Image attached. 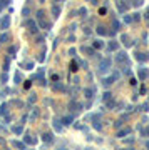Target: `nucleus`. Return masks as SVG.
Segmentation results:
<instances>
[{"label":"nucleus","mask_w":149,"mask_h":150,"mask_svg":"<svg viewBox=\"0 0 149 150\" xmlns=\"http://www.w3.org/2000/svg\"><path fill=\"white\" fill-rule=\"evenodd\" d=\"M9 24H10V18H9V15H7L5 18H2V22H0V27H2V28H7Z\"/></svg>","instance_id":"obj_1"},{"label":"nucleus","mask_w":149,"mask_h":150,"mask_svg":"<svg viewBox=\"0 0 149 150\" xmlns=\"http://www.w3.org/2000/svg\"><path fill=\"white\" fill-rule=\"evenodd\" d=\"M111 63V60H104L102 63H101V72H106L107 70V65Z\"/></svg>","instance_id":"obj_2"},{"label":"nucleus","mask_w":149,"mask_h":150,"mask_svg":"<svg viewBox=\"0 0 149 150\" xmlns=\"http://www.w3.org/2000/svg\"><path fill=\"white\" fill-rule=\"evenodd\" d=\"M29 27H30V32H32V33H37V27H35V24H34V22H30V24H29Z\"/></svg>","instance_id":"obj_3"},{"label":"nucleus","mask_w":149,"mask_h":150,"mask_svg":"<svg viewBox=\"0 0 149 150\" xmlns=\"http://www.w3.org/2000/svg\"><path fill=\"white\" fill-rule=\"evenodd\" d=\"M64 123H65V125L72 123V117H64Z\"/></svg>","instance_id":"obj_4"},{"label":"nucleus","mask_w":149,"mask_h":150,"mask_svg":"<svg viewBox=\"0 0 149 150\" xmlns=\"http://www.w3.org/2000/svg\"><path fill=\"white\" fill-rule=\"evenodd\" d=\"M44 138H45V142H49V143L52 142V137H50V134H45V137H44Z\"/></svg>","instance_id":"obj_5"},{"label":"nucleus","mask_w":149,"mask_h":150,"mask_svg":"<svg viewBox=\"0 0 149 150\" xmlns=\"http://www.w3.org/2000/svg\"><path fill=\"white\" fill-rule=\"evenodd\" d=\"M52 12H54V15H55V17H57L60 10H59V7H54V8H52Z\"/></svg>","instance_id":"obj_6"},{"label":"nucleus","mask_w":149,"mask_h":150,"mask_svg":"<svg viewBox=\"0 0 149 150\" xmlns=\"http://www.w3.org/2000/svg\"><path fill=\"white\" fill-rule=\"evenodd\" d=\"M85 97H87V99H90V97H92V90H89V88L85 90Z\"/></svg>","instance_id":"obj_7"},{"label":"nucleus","mask_w":149,"mask_h":150,"mask_svg":"<svg viewBox=\"0 0 149 150\" xmlns=\"http://www.w3.org/2000/svg\"><path fill=\"white\" fill-rule=\"evenodd\" d=\"M5 40H9V37L7 35H0V42H5Z\"/></svg>","instance_id":"obj_8"},{"label":"nucleus","mask_w":149,"mask_h":150,"mask_svg":"<svg viewBox=\"0 0 149 150\" xmlns=\"http://www.w3.org/2000/svg\"><path fill=\"white\" fill-rule=\"evenodd\" d=\"M97 32H99V33H102V35L106 33V30H104V27H99V28H97Z\"/></svg>","instance_id":"obj_9"}]
</instances>
